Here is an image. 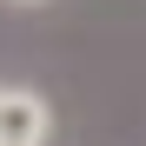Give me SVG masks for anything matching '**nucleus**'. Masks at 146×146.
I'll return each mask as SVG.
<instances>
[{"label": "nucleus", "mask_w": 146, "mask_h": 146, "mask_svg": "<svg viewBox=\"0 0 146 146\" xmlns=\"http://www.w3.org/2000/svg\"><path fill=\"white\" fill-rule=\"evenodd\" d=\"M46 133H53V106H46L33 86H0V139L46 146Z\"/></svg>", "instance_id": "f257e3e1"}, {"label": "nucleus", "mask_w": 146, "mask_h": 146, "mask_svg": "<svg viewBox=\"0 0 146 146\" xmlns=\"http://www.w3.org/2000/svg\"><path fill=\"white\" fill-rule=\"evenodd\" d=\"M0 146H33V139H0Z\"/></svg>", "instance_id": "7ed1b4c3"}, {"label": "nucleus", "mask_w": 146, "mask_h": 146, "mask_svg": "<svg viewBox=\"0 0 146 146\" xmlns=\"http://www.w3.org/2000/svg\"><path fill=\"white\" fill-rule=\"evenodd\" d=\"M7 7H46V0H7Z\"/></svg>", "instance_id": "f03ea898"}]
</instances>
